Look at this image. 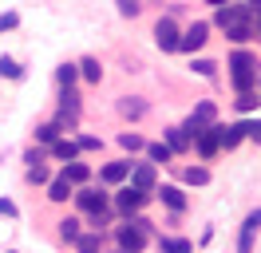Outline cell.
<instances>
[{"instance_id": "obj_10", "label": "cell", "mask_w": 261, "mask_h": 253, "mask_svg": "<svg viewBox=\"0 0 261 253\" xmlns=\"http://www.w3.org/2000/svg\"><path fill=\"white\" fill-rule=\"evenodd\" d=\"M130 174V158H119V162H107L103 170H99V182L103 186H123Z\"/></svg>"}, {"instance_id": "obj_21", "label": "cell", "mask_w": 261, "mask_h": 253, "mask_svg": "<svg viewBox=\"0 0 261 253\" xmlns=\"http://www.w3.org/2000/svg\"><path fill=\"white\" fill-rule=\"evenodd\" d=\"M119 146H123L127 155H139V150H147V139L135 135V131H123V135H119Z\"/></svg>"}, {"instance_id": "obj_5", "label": "cell", "mask_w": 261, "mask_h": 253, "mask_svg": "<svg viewBox=\"0 0 261 253\" xmlns=\"http://www.w3.org/2000/svg\"><path fill=\"white\" fill-rule=\"evenodd\" d=\"M127 186L143 190V194H154V190H159V174H154V166H150V162H130Z\"/></svg>"}, {"instance_id": "obj_9", "label": "cell", "mask_w": 261, "mask_h": 253, "mask_svg": "<svg viewBox=\"0 0 261 253\" xmlns=\"http://www.w3.org/2000/svg\"><path fill=\"white\" fill-rule=\"evenodd\" d=\"M154 198H159V202L166 206V210H174V214H182V210H186V194H182V186H170V182H163V186L154 190Z\"/></svg>"}, {"instance_id": "obj_26", "label": "cell", "mask_w": 261, "mask_h": 253, "mask_svg": "<svg viewBox=\"0 0 261 253\" xmlns=\"http://www.w3.org/2000/svg\"><path fill=\"white\" fill-rule=\"evenodd\" d=\"M75 249L80 253H103V234H80Z\"/></svg>"}, {"instance_id": "obj_33", "label": "cell", "mask_w": 261, "mask_h": 253, "mask_svg": "<svg viewBox=\"0 0 261 253\" xmlns=\"http://www.w3.org/2000/svg\"><path fill=\"white\" fill-rule=\"evenodd\" d=\"M75 146H80V155H95V150H103V139H95V135H80Z\"/></svg>"}, {"instance_id": "obj_3", "label": "cell", "mask_w": 261, "mask_h": 253, "mask_svg": "<svg viewBox=\"0 0 261 253\" xmlns=\"http://www.w3.org/2000/svg\"><path fill=\"white\" fill-rule=\"evenodd\" d=\"M115 241H119V249H123V253H143L150 237L127 218V221H119V225H115Z\"/></svg>"}, {"instance_id": "obj_43", "label": "cell", "mask_w": 261, "mask_h": 253, "mask_svg": "<svg viewBox=\"0 0 261 253\" xmlns=\"http://www.w3.org/2000/svg\"><path fill=\"white\" fill-rule=\"evenodd\" d=\"M257 91H261V75H257Z\"/></svg>"}, {"instance_id": "obj_15", "label": "cell", "mask_w": 261, "mask_h": 253, "mask_svg": "<svg viewBox=\"0 0 261 253\" xmlns=\"http://www.w3.org/2000/svg\"><path fill=\"white\" fill-rule=\"evenodd\" d=\"M154 245H159V253H194V245L186 237H170V234H159Z\"/></svg>"}, {"instance_id": "obj_32", "label": "cell", "mask_w": 261, "mask_h": 253, "mask_svg": "<svg viewBox=\"0 0 261 253\" xmlns=\"http://www.w3.org/2000/svg\"><path fill=\"white\" fill-rule=\"evenodd\" d=\"M0 75H4V79H20V75H24V67H20L12 56H0Z\"/></svg>"}, {"instance_id": "obj_30", "label": "cell", "mask_w": 261, "mask_h": 253, "mask_svg": "<svg viewBox=\"0 0 261 253\" xmlns=\"http://www.w3.org/2000/svg\"><path fill=\"white\" fill-rule=\"evenodd\" d=\"M257 103H261V95H257V91H242L238 99H233V107L242 111V115H249V111H257Z\"/></svg>"}, {"instance_id": "obj_11", "label": "cell", "mask_w": 261, "mask_h": 253, "mask_svg": "<svg viewBox=\"0 0 261 253\" xmlns=\"http://www.w3.org/2000/svg\"><path fill=\"white\" fill-rule=\"evenodd\" d=\"M214 135H218V146H222V150H233V146L245 139V123H229V127L214 123Z\"/></svg>"}, {"instance_id": "obj_19", "label": "cell", "mask_w": 261, "mask_h": 253, "mask_svg": "<svg viewBox=\"0 0 261 253\" xmlns=\"http://www.w3.org/2000/svg\"><path fill=\"white\" fill-rule=\"evenodd\" d=\"M75 67H80V75L87 79V83H99V79H103V67H99V60H95V56H83V60L75 63Z\"/></svg>"}, {"instance_id": "obj_2", "label": "cell", "mask_w": 261, "mask_h": 253, "mask_svg": "<svg viewBox=\"0 0 261 253\" xmlns=\"http://www.w3.org/2000/svg\"><path fill=\"white\" fill-rule=\"evenodd\" d=\"M150 202V194H143V190H135V186H123L111 194V210L119 214V218H135V214H143V206Z\"/></svg>"}, {"instance_id": "obj_39", "label": "cell", "mask_w": 261, "mask_h": 253, "mask_svg": "<svg viewBox=\"0 0 261 253\" xmlns=\"http://www.w3.org/2000/svg\"><path fill=\"white\" fill-rule=\"evenodd\" d=\"M0 214H4V218H16L20 210H16V202H12V198H0Z\"/></svg>"}, {"instance_id": "obj_44", "label": "cell", "mask_w": 261, "mask_h": 253, "mask_svg": "<svg viewBox=\"0 0 261 253\" xmlns=\"http://www.w3.org/2000/svg\"><path fill=\"white\" fill-rule=\"evenodd\" d=\"M103 253H107V249H103ZM111 253H123V249H111Z\"/></svg>"}, {"instance_id": "obj_42", "label": "cell", "mask_w": 261, "mask_h": 253, "mask_svg": "<svg viewBox=\"0 0 261 253\" xmlns=\"http://www.w3.org/2000/svg\"><path fill=\"white\" fill-rule=\"evenodd\" d=\"M253 28H257V40H261V12H257V20H253Z\"/></svg>"}, {"instance_id": "obj_34", "label": "cell", "mask_w": 261, "mask_h": 253, "mask_svg": "<svg viewBox=\"0 0 261 253\" xmlns=\"http://www.w3.org/2000/svg\"><path fill=\"white\" fill-rule=\"evenodd\" d=\"M115 4H119V16H127V20H135V16L143 12V4H139V0H115Z\"/></svg>"}, {"instance_id": "obj_38", "label": "cell", "mask_w": 261, "mask_h": 253, "mask_svg": "<svg viewBox=\"0 0 261 253\" xmlns=\"http://www.w3.org/2000/svg\"><path fill=\"white\" fill-rule=\"evenodd\" d=\"M16 24H20V16H16V12H4V16H0V32H12Z\"/></svg>"}, {"instance_id": "obj_27", "label": "cell", "mask_w": 261, "mask_h": 253, "mask_svg": "<svg viewBox=\"0 0 261 253\" xmlns=\"http://www.w3.org/2000/svg\"><path fill=\"white\" fill-rule=\"evenodd\" d=\"M60 111L80 115V91H75V87H64V91H60Z\"/></svg>"}, {"instance_id": "obj_24", "label": "cell", "mask_w": 261, "mask_h": 253, "mask_svg": "<svg viewBox=\"0 0 261 253\" xmlns=\"http://www.w3.org/2000/svg\"><path fill=\"white\" fill-rule=\"evenodd\" d=\"M226 36L233 40V44H249V40H257V28H253V20H249V24H238V28H229Z\"/></svg>"}, {"instance_id": "obj_13", "label": "cell", "mask_w": 261, "mask_h": 253, "mask_svg": "<svg viewBox=\"0 0 261 253\" xmlns=\"http://www.w3.org/2000/svg\"><path fill=\"white\" fill-rule=\"evenodd\" d=\"M44 190H48V202H56V206H64L67 198L75 194V186L67 182L64 174H51V182H48V186H44Z\"/></svg>"}, {"instance_id": "obj_8", "label": "cell", "mask_w": 261, "mask_h": 253, "mask_svg": "<svg viewBox=\"0 0 261 253\" xmlns=\"http://www.w3.org/2000/svg\"><path fill=\"white\" fill-rule=\"evenodd\" d=\"M210 40V24L206 20H194L190 28L182 32V40H178V52H198V47Z\"/></svg>"}, {"instance_id": "obj_12", "label": "cell", "mask_w": 261, "mask_h": 253, "mask_svg": "<svg viewBox=\"0 0 261 253\" xmlns=\"http://www.w3.org/2000/svg\"><path fill=\"white\" fill-rule=\"evenodd\" d=\"M48 155L56 158V162H64V166H67V162H75V158H80V146H75V139L60 135V139H56V142L48 146Z\"/></svg>"}, {"instance_id": "obj_45", "label": "cell", "mask_w": 261, "mask_h": 253, "mask_svg": "<svg viewBox=\"0 0 261 253\" xmlns=\"http://www.w3.org/2000/svg\"><path fill=\"white\" fill-rule=\"evenodd\" d=\"M8 253H16V249H8Z\"/></svg>"}, {"instance_id": "obj_28", "label": "cell", "mask_w": 261, "mask_h": 253, "mask_svg": "<svg viewBox=\"0 0 261 253\" xmlns=\"http://www.w3.org/2000/svg\"><path fill=\"white\" fill-rule=\"evenodd\" d=\"M182 178H186V186H206V182H210V170H206V166H186Z\"/></svg>"}, {"instance_id": "obj_29", "label": "cell", "mask_w": 261, "mask_h": 253, "mask_svg": "<svg viewBox=\"0 0 261 253\" xmlns=\"http://www.w3.org/2000/svg\"><path fill=\"white\" fill-rule=\"evenodd\" d=\"M60 135H64V131H60L56 123H44V127H36V142H40V146H51V142L60 139Z\"/></svg>"}, {"instance_id": "obj_1", "label": "cell", "mask_w": 261, "mask_h": 253, "mask_svg": "<svg viewBox=\"0 0 261 253\" xmlns=\"http://www.w3.org/2000/svg\"><path fill=\"white\" fill-rule=\"evenodd\" d=\"M229 79H233V87H238V95L242 91H253L257 87V60L249 56V52H233L229 56Z\"/></svg>"}, {"instance_id": "obj_31", "label": "cell", "mask_w": 261, "mask_h": 253, "mask_svg": "<svg viewBox=\"0 0 261 253\" xmlns=\"http://www.w3.org/2000/svg\"><path fill=\"white\" fill-rule=\"evenodd\" d=\"M24 178H28L32 186H48V182H51V170L40 162V166H28V174H24Z\"/></svg>"}, {"instance_id": "obj_16", "label": "cell", "mask_w": 261, "mask_h": 253, "mask_svg": "<svg viewBox=\"0 0 261 253\" xmlns=\"http://www.w3.org/2000/svg\"><path fill=\"white\" fill-rule=\"evenodd\" d=\"M119 115H123V119H143V115H147V99L123 95V99H119Z\"/></svg>"}, {"instance_id": "obj_22", "label": "cell", "mask_w": 261, "mask_h": 253, "mask_svg": "<svg viewBox=\"0 0 261 253\" xmlns=\"http://www.w3.org/2000/svg\"><path fill=\"white\" fill-rule=\"evenodd\" d=\"M80 225H83L80 218H64V221H60V237H64L67 245H75V241H80V234H83Z\"/></svg>"}, {"instance_id": "obj_6", "label": "cell", "mask_w": 261, "mask_h": 253, "mask_svg": "<svg viewBox=\"0 0 261 253\" xmlns=\"http://www.w3.org/2000/svg\"><path fill=\"white\" fill-rule=\"evenodd\" d=\"M249 20H253V8H245V4H226V8L214 12V24H218L222 32L238 28V24H249Z\"/></svg>"}, {"instance_id": "obj_25", "label": "cell", "mask_w": 261, "mask_h": 253, "mask_svg": "<svg viewBox=\"0 0 261 253\" xmlns=\"http://www.w3.org/2000/svg\"><path fill=\"white\" fill-rule=\"evenodd\" d=\"M111 218H115V210L107 206V210H99V214H91L87 218V225H91V234H107V225H111Z\"/></svg>"}, {"instance_id": "obj_14", "label": "cell", "mask_w": 261, "mask_h": 253, "mask_svg": "<svg viewBox=\"0 0 261 253\" xmlns=\"http://www.w3.org/2000/svg\"><path fill=\"white\" fill-rule=\"evenodd\" d=\"M194 150H198V158H206V162L222 150V146H218V135H214V127H210V131H202V135L194 139Z\"/></svg>"}, {"instance_id": "obj_40", "label": "cell", "mask_w": 261, "mask_h": 253, "mask_svg": "<svg viewBox=\"0 0 261 253\" xmlns=\"http://www.w3.org/2000/svg\"><path fill=\"white\" fill-rule=\"evenodd\" d=\"M206 4H210V8H226L229 0H206Z\"/></svg>"}, {"instance_id": "obj_35", "label": "cell", "mask_w": 261, "mask_h": 253, "mask_svg": "<svg viewBox=\"0 0 261 253\" xmlns=\"http://www.w3.org/2000/svg\"><path fill=\"white\" fill-rule=\"evenodd\" d=\"M242 230H249V234H257V230H261V206H257V210H253V214H245Z\"/></svg>"}, {"instance_id": "obj_37", "label": "cell", "mask_w": 261, "mask_h": 253, "mask_svg": "<svg viewBox=\"0 0 261 253\" xmlns=\"http://www.w3.org/2000/svg\"><path fill=\"white\" fill-rule=\"evenodd\" d=\"M190 67H194L198 75H206V79H210V75H214V67H218V63H214V60H194V63H190Z\"/></svg>"}, {"instance_id": "obj_36", "label": "cell", "mask_w": 261, "mask_h": 253, "mask_svg": "<svg viewBox=\"0 0 261 253\" xmlns=\"http://www.w3.org/2000/svg\"><path fill=\"white\" fill-rule=\"evenodd\" d=\"M253 237H257V234L242 230V234H238V253H253Z\"/></svg>"}, {"instance_id": "obj_18", "label": "cell", "mask_w": 261, "mask_h": 253, "mask_svg": "<svg viewBox=\"0 0 261 253\" xmlns=\"http://www.w3.org/2000/svg\"><path fill=\"white\" fill-rule=\"evenodd\" d=\"M60 174H64V178H67V182H71V186H75V190H80L83 182L91 178V166H87V162H80V158H75V162H67V166H64V170H60Z\"/></svg>"}, {"instance_id": "obj_17", "label": "cell", "mask_w": 261, "mask_h": 253, "mask_svg": "<svg viewBox=\"0 0 261 253\" xmlns=\"http://www.w3.org/2000/svg\"><path fill=\"white\" fill-rule=\"evenodd\" d=\"M166 146H170V155H186V150H190V146H194V142H190V135H186V131H182V127H170V131H166Z\"/></svg>"}, {"instance_id": "obj_4", "label": "cell", "mask_w": 261, "mask_h": 253, "mask_svg": "<svg viewBox=\"0 0 261 253\" xmlns=\"http://www.w3.org/2000/svg\"><path fill=\"white\" fill-rule=\"evenodd\" d=\"M71 202L80 206L83 214H99V210L111 206V194H103V190H95V186H80L75 194H71Z\"/></svg>"}, {"instance_id": "obj_20", "label": "cell", "mask_w": 261, "mask_h": 253, "mask_svg": "<svg viewBox=\"0 0 261 253\" xmlns=\"http://www.w3.org/2000/svg\"><path fill=\"white\" fill-rule=\"evenodd\" d=\"M170 158H174V155H170V146H166V142H147V162H150V166H159V162L166 166Z\"/></svg>"}, {"instance_id": "obj_7", "label": "cell", "mask_w": 261, "mask_h": 253, "mask_svg": "<svg viewBox=\"0 0 261 253\" xmlns=\"http://www.w3.org/2000/svg\"><path fill=\"white\" fill-rule=\"evenodd\" d=\"M178 40H182V32L178 24L170 20V16H163L159 24H154V44L163 47V52H178Z\"/></svg>"}, {"instance_id": "obj_41", "label": "cell", "mask_w": 261, "mask_h": 253, "mask_svg": "<svg viewBox=\"0 0 261 253\" xmlns=\"http://www.w3.org/2000/svg\"><path fill=\"white\" fill-rule=\"evenodd\" d=\"M245 8H253V12H261V0H245Z\"/></svg>"}, {"instance_id": "obj_23", "label": "cell", "mask_w": 261, "mask_h": 253, "mask_svg": "<svg viewBox=\"0 0 261 253\" xmlns=\"http://www.w3.org/2000/svg\"><path fill=\"white\" fill-rule=\"evenodd\" d=\"M75 79H80V67H75V63H60V67H56V83H60V87H75Z\"/></svg>"}]
</instances>
